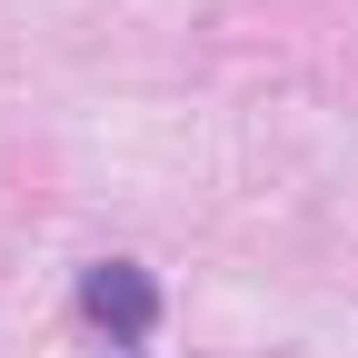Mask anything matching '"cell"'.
I'll return each instance as SVG.
<instances>
[{"mask_svg": "<svg viewBox=\"0 0 358 358\" xmlns=\"http://www.w3.org/2000/svg\"><path fill=\"white\" fill-rule=\"evenodd\" d=\"M80 308H90V319H100V329H120V338H140L150 319H159V289L140 279V268H129V259H100V268H90V279H80Z\"/></svg>", "mask_w": 358, "mask_h": 358, "instance_id": "6da1fadb", "label": "cell"}]
</instances>
